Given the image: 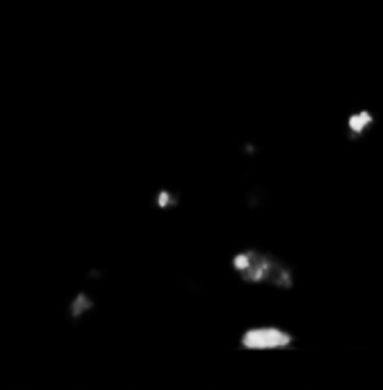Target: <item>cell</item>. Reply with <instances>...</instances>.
Masks as SVG:
<instances>
[{"instance_id": "obj_1", "label": "cell", "mask_w": 383, "mask_h": 390, "mask_svg": "<svg viewBox=\"0 0 383 390\" xmlns=\"http://www.w3.org/2000/svg\"><path fill=\"white\" fill-rule=\"evenodd\" d=\"M231 270L244 285H265L289 291L296 285V272L280 256L258 247L238 249L231 256Z\"/></svg>"}, {"instance_id": "obj_2", "label": "cell", "mask_w": 383, "mask_h": 390, "mask_svg": "<svg viewBox=\"0 0 383 390\" xmlns=\"http://www.w3.org/2000/svg\"><path fill=\"white\" fill-rule=\"evenodd\" d=\"M238 346L242 350H289L296 346V335L276 323L249 325L240 332Z\"/></svg>"}, {"instance_id": "obj_3", "label": "cell", "mask_w": 383, "mask_h": 390, "mask_svg": "<svg viewBox=\"0 0 383 390\" xmlns=\"http://www.w3.org/2000/svg\"><path fill=\"white\" fill-rule=\"evenodd\" d=\"M374 126H377V117H374L372 110L361 108V110L349 112L347 119H345L347 140H349V142H361V140H365V137L372 133Z\"/></svg>"}]
</instances>
